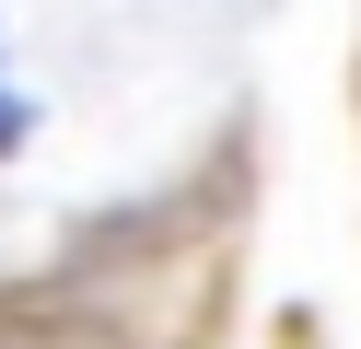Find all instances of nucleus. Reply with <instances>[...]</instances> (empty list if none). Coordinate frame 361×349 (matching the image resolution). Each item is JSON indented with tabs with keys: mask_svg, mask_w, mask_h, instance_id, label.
I'll use <instances>...</instances> for the list:
<instances>
[{
	"mask_svg": "<svg viewBox=\"0 0 361 349\" xmlns=\"http://www.w3.org/2000/svg\"><path fill=\"white\" fill-rule=\"evenodd\" d=\"M12 140H24V105H12V93H0V152H12Z\"/></svg>",
	"mask_w": 361,
	"mask_h": 349,
	"instance_id": "obj_1",
	"label": "nucleus"
}]
</instances>
